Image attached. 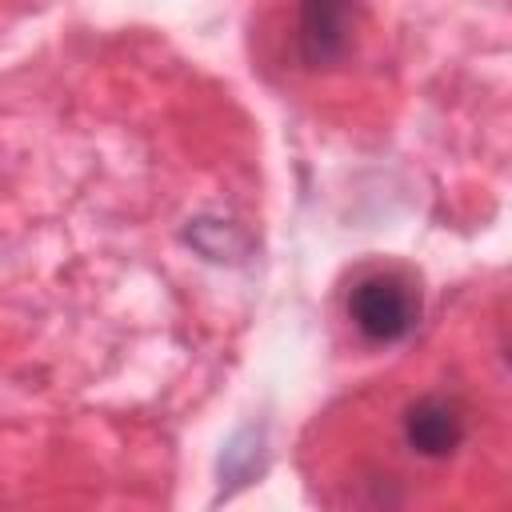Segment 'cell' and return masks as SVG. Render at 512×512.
<instances>
[{"label":"cell","mask_w":512,"mask_h":512,"mask_svg":"<svg viewBox=\"0 0 512 512\" xmlns=\"http://www.w3.org/2000/svg\"><path fill=\"white\" fill-rule=\"evenodd\" d=\"M356 0H296V52L312 72L344 64L356 40Z\"/></svg>","instance_id":"cell-2"},{"label":"cell","mask_w":512,"mask_h":512,"mask_svg":"<svg viewBox=\"0 0 512 512\" xmlns=\"http://www.w3.org/2000/svg\"><path fill=\"white\" fill-rule=\"evenodd\" d=\"M404 448L420 460H448L468 440V408L448 392L416 396L400 416Z\"/></svg>","instance_id":"cell-3"},{"label":"cell","mask_w":512,"mask_h":512,"mask_svg":"<svg viewBox=\"0 0 512 512\" xmlns=\"http://www.w3.org/2000/svg\"><path fill=\"white\" fill-rule=\"evenodd\" d=\"M348 320L372 344H400L420 324V288L396 268L368 272L348 292Z\"/></svg>","instance_id":"cell-1"}]
</instances>
